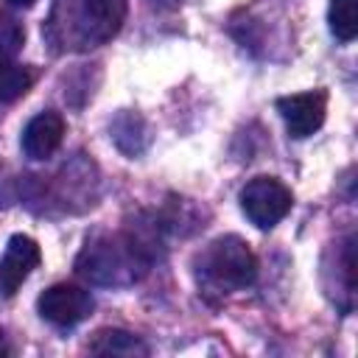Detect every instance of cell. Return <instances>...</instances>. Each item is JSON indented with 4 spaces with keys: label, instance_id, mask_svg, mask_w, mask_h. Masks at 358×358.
I'll use <instances>...</instances> for the list:
<instances>
[{
    "label": "cell",
    "instance_id": "1",
    "mask_svg": "<svg viewBox=\"0 0 358 358\" xmlns=\"http://www.w3.org/2000/svg\"><path fill=\"white\" fill-rule=\"evenodd\" d=\"M154 232H162V224L154 227ZM154 232H103L92 235L81 255L76 257V271L92 285H109L123 288L134 285L145 277L157 257V241Z\"/></svg>",
    "mask_w": 358,
    "mask_h": 358
},
{
    "label": "cell",
    "instance_id": "2",
    "mask_svg": "<svg viewBox=\"0 0 358 358\" xmlns=\"http://www.w3.org/2000/svg\"><path fill=\"white\" fill-rule=\"evenodd\" d=\"M126 20V0H56L48 39L59 50H90L109 42Z\"/></svg>",
    "mask_w": 358,
    "mask_h": 358
},
{
    "label": "cell",
    "instance_id": "3",
    "mask_svg": "<svg viewBox=\"0 0 358 358\" xmlns=\"http://www.w3.org/2000/svg\"><path fill=\"white\" fill-rule=\"evenodd\" d=\"M257 277V257L238 235H221L196 257V282L207 296H229Z\"/></svg>",
    "mask_w": 358,
    "mask_h": 358
},
{
    "label": "cell",
    "instance_id": "4",
    "mask_svg": "<svg viewBox=\"0 0 358 358\" xmlns=\"http://www.w3.org/2000/svg\"><path fill=\"white\" fill-rule=\"evenodd\" d=\"M294 196L274 176H255L241 190V210L257 229H271L291 213Z\"/></svg>",
    "mask_w": 358,
    "mask_h": 358
},
{
    "label": "cell",
    "instance_id": "5",
    "mask_svg": "<svg viewBox=\"0 0 358 358\" xmlns=\"http://www.w3.org/2000/svg\"><path fill=\"white\" fill-rule=\"evenodd\" d=\"M36 308H39V316L45 322H50L56 327H73L95 310V299L87 288L59 282V285H50L48 291L39 294Z\"/></svg>",
    "mask_w": 358,
    "mask_h": 358
},
{
    "label": "cell",
    "instance_id": "6",
    "mask_svg": "<svg viewBox=\"0 0 358 358\" xmlns=\"http://www.w3.org/2000/svg\"><path fill=\"white\" fill-rule=\"evenodd\" d=\"M277 112L285 120V129L291 137L302 140L310 137L327 115V92L324 90H308V92H294L277 98Z\"/></svg>",
    "mask_w": 358,
    "mask_h": 358
},
{
    "label": "cell",
    "instance_id": "7",
    "mask_svg": "<svg viewBox=\"0 0 358 358\" xmlns=\"http://www.w3.org/2000/svg\"><path fill=\"white\" fill-rule=\"evenodd\" d=\"M42 252L39 243L28 235H11L8 246L0 257V296L17 294V288L31 277V271L39 266Z\"/></svg>",
    "mask_w": 358,
    "mask_h": 358
},
{
    "label": "cell",
    "instance_id": "8",
    "mask_svg": "<svg viewBox=\"0 0 358 358\" xmlns=\"http://www.w3.org/2000/svg\"><path fill=\"white\" fill-rule=\"evenodd\" d=\"M64 140V120L59 112H39L22 129V151L31 159H48Z\"/></svg>",
    "mask_w": 358,
    "mask_h": 358
},
{
    "label": "cell",
    "instance_id": "9",
    "mask_svg": "<svg viewBox=\"0 0 358 358\" xmlns=\"http://www.w3.org/2000/svg\"><path fill=\"white\" fill-rule=\"evenodd\" d=\"M90 352L95 355H126V358H134V355H148V347L129 330H117V327H103L92 336L90 341Z\"/></svg>",
    "mask_w": 358,
    "mask_h": 358
},
{
    "label": "cell",
    "instance_id": "10",
    "mask_svg": "<svg viewBox=\"0 0 358 358\" xmlns=\"http://www.w3.org/2000/svg\"><path fill=\"white\" fill-rule=\"evenodd\" d=\"M358 0H330V31L341 42H352L358 34Z\"/></svg>",
    "mask_w": 358,
    "mask_h": 358
},
{
    "label": "cell",
    "instance_id": "11",
    "mask_svg": "<svg viewBox=\"0 0 358 358\" xmlns=\"http://www.w3.org/2000/svg\"><path fill=\"white\" fill-rule=\"evenodd\" d=\"M31 84H34V78H31V73L25 67L3 62L0 64V106L14 103L17 98H22L31 90Z\"/></svg>",
    "mask_w": 358,
    "mask_h": 358
},
{
    "label": "cell",
    "instance_id": "12",
    "mask_svg": "<svg viewBox=\"0 0 358 358\" xmlns=\"http://www.w3.org/2000/svg\"><path fill=\"white\" fill-rule=\"evenodd\" d=\"M22 42H25L22 25H20L14 17L0 14V64H3V62H11V59L20 53Z\"/></svg>",
    "mask_w": 358,
    "mask_h": 358
},
{
    "label": "cell",
    "instance_id": "13",
    "mask_svg": "<svg viewBox=\"0 0 358 358\" xmlns=\"http://www.w3.org/2000/svg\"><path fill=\"white\" fill-rule=\"evenodd\" d=\"M8 3H11V6H17V8H31L36 0H8Z\"/></svg>",
    "mask_w": 358,
    "mask_h": 358
},
{
    "label": "cell",
    "instance_id": "14",
    "mask_svg": "<svg viewBox=\"0 0 358 358\" xmlns=\"http://www.w3.org/2000/svg\"><path fill=\"white\" fill-rule=\"evenodd\" d=\"M151 3H157V6H168V8L179 6V0H151Z\"/></svg>",
    "mask_w": 358,
    "mask_h": 358
},
{
    "label": "cell",
    "instance_id": "15",
    "mask_svg": "<svg viewBox=\"0 0 358 358\" xmlns=\"http://www.w3.org/2000/svg\"><path fill=\"white\" fill-rule=\"evenodd\" d=\"M0 352H8V350H6V347H3V344H0Z\"/></svg>",
    "mask_w": 358,
    "mask_h": 358
}]
</instances>
